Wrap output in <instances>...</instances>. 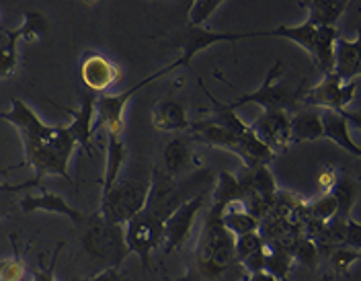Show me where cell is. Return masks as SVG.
Segmentation results:
<instances>
[{"instance_id":"cell-1","label":"cell","mask_w":361,"mask_h":281,"mask_svg":"<svg viewBox=\"0 0 361 281\" xmlns=\"http://www.w3.org/2000/svg\"><path fill=\"white\" fill-rule=\"evenodd\" d=\"M0 119L13 123L21 134L27 163L13 168H21L29 164L35 173V179L39 181L47 175H56L66 181H72L70 158L78 144L68 125H47L21 99H13L11 109L0 113Z\"/></svg>"},{"instance_id":"cell-2","label":"cell","mask_w":361,"mask_h":281,"mask_svg":"<svg viewBox=\"0 0 361 281\" xmlns=\"http://www.w3.org/2000/svg\"><path fill=\"white\" fill-rule=\"evenodd\" d=\"M222 204H214L205 218L202 235L197 240V269L207 281H220L243 265L236 258V236L222 222Z\"/></svg>"},{"instance_id":"cell-3","label":"cell","mask_w":361,"mask_h":281,"mask_svg":"<svg viewBox=\"0 0 361 281\" xmlns=\"http://www.w3.org/2000/svg\"><path fill=\"white\" fill-rule=\"evenodd\" d=\"M189 130L200 142L236 154L247 168L269 166L271 161L275 158V154L257 138V134L252 132V127L248 123L243 130H232L220 119L209 115L200 121H193Z\"/></svg>"},{"instance_id":"cell-4","label":"cell","mask_w":361,"mask_h":281,"mask_svg":"<svg viewBox=\"0 0 361 281\" xmlns=\"http://www.w3.org/2000/svg\"><path fill=\"white\" fill-rule=\"evenodd\" d=\"M152 187V173L142 177H126L115 183V187L101 197L99 211L107 222L115 226H126L140 211L146 210L148 197Z\"/></svg>"},{"instance_id":"cell-5","label":"cell","mask_w":361,"mask_h":281,"mask_svg":"<svg viewBox=\"0 0 361 281\" xmlns=\"http://www.w3.org/2000/svg\"><path fill=\"white\" fill-rule=\"evenodd\" d=\"M82 246L90 257L101 258L115 269H119L121 263L130 255L126 242V226H115L107 222L101 211H94L87 220Z\"/></svg>"},{"instance_id":"cell-6","label":"cell","mask_w":361,"mask_h":281,"mask_svg":"<svg viewBox=\"0 0 361 281\" xmlns=\"http://www.w3.org/2000/svg\"><path fill=\"white\" fill-rule=\"evenodd\" d=\"M248 37H263V31H255V33H220V31H209V29H205V27H193V25L187 23L185 29H180V33H177L173 39H169L171 47H179L180 49L179 60L173 62V64H169V66L162 68V70L150 74V76H152V80H157L160 76L177 70L180 66H189L191 60H193L200 51L207 49V47L214 46V44L238 42V39H248Z\"/></svg>"},{"instance_id":"cell-7","label":"cell","mask_w":361,"mask_h":281,"mask_svg":"<svg viewBox=\"0 0 361 281\" xmlns=\"http://www.w3.org/2000/svg\"><path fill=\"white\" fill-rule=\"evenodd\" d=\"M281 70H283V64H281V60H277L269 68V72H267L263 85L255 93L245 94V96H240V99H236V101H232L228 105L234 111L238 107L247 105V103H255V105L263 107L265 111H288L292 115L298 113L300 107H302V93L304 91H300V89L293 91L286 82L277 85V78H279Z\"/></svg>"},{"instance_id":"cell-8","label":"cell","mask_w":361,"mask_h":281,"mask_svg":"<svg viewBox=\"0 0 361 281\" xmlns=\"http://www.w3.org/2000/svg\"><path fill=\"white\" fill-rule=\"evenodd\" d=\"M355 93H357V80L343 82L335 72H331L324 74L316 87L302 93V107L341 113L353 103Z\"/></svg>"},{"instance_id":"cell-9","label":"cell","mask_w":361,"mask_h":281,"mask_svg":"<svg viewBox=\"0 0 361 281\" xmlns=\"http://www.w3.org/2000/svg\"><path fill=\"white\" fill-rule=\"evenodd\" d=\"M126 242L130 253L142 261V267H150L152 251L164 244V222L150 211H140L126 224Z\"/></svg>"},{"instance_id":"cell-10","label":"cell","mask_w":361,"mask_h":281,"mask_svg":"<svg viewBox=\"0 0 361 281\" xmlns=\"http://www.w3.org/2000/svg\"><path fill=\"white\" fill-rule=\"evenodd\" d=\"M189 185L191 183L179 185L175 177L164 173V168L154 166L152 168V187H150V197H148V204H146V211L154 213L162 222H166L183 204H187L191 199V195H187Z\"/></svg>"},{"instance_id":"cell-11","label":"cell","mask_w":361,"mask_h":281,"mask_svg":"<svg viewBox=\"0 0 361 281\" xmlns=\"http://www.w3.org/2000/svg\"><path fill=\"white\" fill-rule=\"evenodd\" d=\"M80 78L90 94L101 96L123 80V68L101 51H87L80 60Z\"/></svg>"},{"instance_id":"cell-12","label":"cell","mask_w":361,"mask_h":281,"mask_svg":"<svg viewBox=\"0 0 361 281\" xmlns=\"http://www.w3.org/2000/svg\"><path fill=\"white\" fill-rule=\"evenodd\" d=\"M152 80V76L144 78L142 82L134 85L132 89L123 91V93L101 94L94 101V111H97V127H103L107 132V136H123L126 130V105L130 103V99L134 96L140 89L148 87Z\"/></svg>"},{"instance_id":"cell-13","label":"cell","mask_w":361,"mask_h":281,"mask_svg":"<svg viewBox=\"0 0 361 281\" xmlns=\"http://www.w3.org/2000/svg\"><path fill=\"white\" fill-rule=\"evenodd\" d=\"M209 197V191L203 189L195 197H191L187 204H183L166 222H164V253L171 255L185 246L189 236L193 232L195 216L203 210L205 201Z\"/></svg>"},{"instance_id":"cell-14","label":"cell","mask_w":361,"mask_h":281,"mask_svg":"<svg viewBox=\"0 0 361 281\" xmlns=\"http://www.w3.org/2000/svg\"><path fill=\"white\" fill-rule=\"evenodd\" d=\"M250 127L275 156L286 152L292 144V113L288 111H263Z\"/></svg>"},{"instance_id":"cell-15","label":"cell","mask_w":361,"mask_h":281,"mask_svg":"<svg viewBox=\"0 0 361 281\" xmlns=\"http://www.w3.org/2000/svg\"><path fill=\"white\" fill-rule=\"evenodd\" d=\"M94 101L97 96L94 94L87 93V96L80 101L78 107L74 109H68L72 123L68 125L74 140L78 146L85 148V152L92 156V134L97 132V111H94Z\"/></svg>"},{"instance_id":"cell-16","label":"cell","mask_w":361,"mask_h":281,"mask_svg":"<svg viewBox=\"0 0 361 281\" xmlns=\"http://www.w3.org/2000/svg\"><path fill=\"white\" fill-rule=\"evenodd\" d=\"M162 168L164 173H169L171 177H179V175H187L193 166H200L197 156L193 154L191 148V140L187 136H173L171 140L166 142L164 150H162Z\"/></svg>"},{"instance_id":"cell-17","label":"cell","mask_w":361,"mask_h":281,"mask_svg":"<svg viewBox=\"0 0 361 281\" xmlns=\"http://www.w3.org/2000/svg\"><path fill=\"white\" fill-rule=\"evenodd\" d=\"M335 74L343 82L357 80L361 76V25L355 39H343V37L337 39Z\"/></svg>"},{"instance_id":"cell-18","label":"cell","mask_w":361,"mask_h":281,"mask_svg":"<svg viewBox=\"0 0 361 281\" xmlns=\"http://www.w3.org/2000/svg\"><path fill=\"white\" fill-rule=\"evenodd\" d=\"M152 127L158 132H166V134H183L191 127V121L187 118V109L179 101H160L152 109Z\"/></svg>"},{"instance_id":"cell-19","label":"cell","mask_w":361,"mask_h":281,"mask_svg":"<svg viewBox=\"0 0 361 281\" xmlns=\"http://www.w3.org/2000/svg\"><path fill=\"white\" fill-rule=\"evenodd\" d=\"M19 208L25 213H31V211H47V213L66 216L68 220H72L74 224H80L82 222V213L78 210H74L62 195L51 193V191H42L39 195H25L21 201H19Z\"/></svg>"},{"instance_id":"cell-20","label":"cell","mask_w":361,"mask_h":281,"mask_svg":"<svg viewBox=\"0 0 361 281\" xmlns=\"http://www.w3.org/2000/svg\"><path fill=\"white\" fill-rule=\"evenodd\" d=\"M322 138L335 142L338 148L361 158V144L351 138V127L347 119L335 111H322Z\"/></svg>"},{"instance_id":"cell-21","label":"cell","mask_w":361,"mask_h":281,"mask_svg":"<svg viewBox=\"0 0 361 281\" xmlns=\"http://www.w3.org/2000/svg\"><path fill=\"white\" fill-rule=\"evenodd\" d=\"M322 138V111L320 109H300L292 115V144L312 142Z\"/></svg>"},{"instance_id":"cell-22","label":"cell","mask_w":361,"mask_h":281,"mask_svg":"<svg viewBox=\"0 0 361 281\" xmlns=\"http://www.w3.org/2000/svg\"><path fill=\"white\" fill-rule=\"evenodd\" d=\"M126 158H128V146L123 144V140L119 136H107V164H105V179H103L101 197H105L119 181Z\"/></svg>"},{"instance_id":"cell-23","label":"cell","mask_w":361,"mask_h":281,"mask_svg":"<svg viewBox=\"0 0 361 281\" xmlns=\"http://www.w3.org/2000/svg\"><path fill=\"white\" fill-rule=\"evenodd\" d=\"M222 222L236 238L250 235V232H259V228H261V222L240 201H234V204L226 206L224 213H222Z\"/></svg>"},{"instance_id":"cell-24","label":"cell","mask_w":361,"mask_h":281,"mask_svg":"<svg viewBox=\"0 0 361 281\" xmlns=\"http://www.w3.org/2000/svg\"><path fill=\"white\" fill-rule=\"evenodd\" d=\"M308 11V19L318 27H335L341 15L347 11L349 2L347 0H310V2H300Z\"/></svg>"},{"instance_id":"cell-25","label":"cell","mask_w":361,"mask_h":281,"mask_svg":"<svg viewBox=\"0 0 361 281\" xmlns=\"http://www.w3.org/2000/svg\"><path fill=\"white\" fill-rule=\"evenodd\" d=\"M316 33H318V25H314L306 17L304 23L293 25V27L281 25V27H277L273 31H263V37H286V39L295 42L298 46L304 47L312 56L316 46Z\"/></svg>"},{"instance_id":"cell-26","label":"cell","mask_w":361,"mask_h":281,"mask_svg":"<svg viewBox=\"0 0 361 281\" xmlns=\"http://www.w3.org/2000/svg\"><path fill=\"white\" fill-rule=\"evenodd\" d=\"M21 39L19 31L0 29V80L13 78L19 70V49L17 42Z\"/></svg>"},{"instance_id":"cell-27","label":"cell","mask_w":361,"mask_h":281,"mask_svg":"<svg viewBox=\"0 0 361 281\" xmlns=\"http://www.w3.org/2000/svg\"><path fill=\"white\" fill-rule=\"evenodd\" d=\"M333 195L337 197L338 213L337 218L341 220H349L351 218V210L360 197V183L351 177H338L337 185L333 189Z\"/></svg>"},{"instance_id":"cell-28","label":"cell","mask_w":361,"mask_h":281,"mask_svg":"<svg viewBox=\"0 0 361 281\" xmlns=\"http://www.w3.org/2000/svg\"><path fill=\"white\" fill-rule=\"evenodd\" d=\"M338 213V204L337 197L333 193H326V195H320L316 197L314 201H310L306 206V220H316V222H322V224H329L331 220H335ZM304 220V222H306Z\"/></svg>"},{"instance_id":"cell-29","label":"cell","mask_w":361,"mask_h":281,"mask_svg":"<svg viewBox=\"0 0 361 281\" xmlns=\"http://www.w3.org/2000/svg\"><path fill=\"white\" fill-rule=\"evenodd\" d=\"M17 31L25 42L44 39L45 33H47V19L39 11H25V21Z\"/></svg>"},{"instance_id":"cell-30","label":"cell","mask_w":361,"mask_h":281,"mask_svg":"<svg viewBox=\"0 0 361 281\" xmlns=\"http://www.w3.org/2000/svg\"><path fill=\"white\" fill-rule=\"evenodd\" d=\"M263 246H265V240H263L261 232H250V235L238 236L236 238V258H238V263L245 265L248 258L261 255Z\"/></svg>"},{"instance_id":"cell-31","label":"cell","mask_w":361,"mask_h":281,"mask_svg":"<svg viewBox=\"0 0 361 281\" xmlns=\"http://www.w3.org/2000/svg\"><path fill=\"white\" fill-rule=\"evenodd\" d=\"M361 258V251H355L351 246H337L335 251L329 253V265H331V271L335 275H343L349 271V267L360 261Z\"/></svg>"},{"instance_id":"cell-32","label":"cell","mask_w":361,"mask_h":281,"mask_svg":"<svg viewBox=\"0 0 361 281\" xmlns=\"http://www.w3.org/2000/svg\"><path fill=\"white\" fill-rule=\"evenodd\" d=\"M222 4H224L222 0H195V2H191V8H189V25H193V27H203L205 21H207Z\"/></svg>"},{"instance_id":"cell-33","label":"cell","mask_w":361,"mask_h":281,"mask_svg":"<svg viewBox=\"0 0 361 281\" xmlns=\"http://www.w3.org/2000/svg\"><path fill=\"white\" fill-rule=\"evenodd\" d=\"M292 255L293 261H300L308 267H316L320 261V251L314 244V240H310V238H300L292 249Z\"/></svg>"},{"instance_id":"cell-34","label":"cell","mask_w":361,"mask_h":281,"mask_svg":"<svg viewBox=\"0 0 361 281\" xmlns=\"http://www.w3.org/2000/svg\"><path fill=\"white\" fill-rule=\"evenodd\" d=\"M0 281H27V265L17 253V244H15V257L4 258Z\"/></svg>"},{"instance_id":"cell-35","label":"cell","mask_w":361,"mask_h":281,"mask_svg":"<svg viewBox=\"0 0 361 281\" xmlns=\"http://www.w3.org/2000/svg\"><path fill=\"white\" fill-rule=\"evenodd\" d=\"M337 168L333 164H322L320 170H318V177H316V185L320 189V195H326V193H333V189L337 185L338 181Z\"/></svg>"},{"instance_id":"cell-36","label":"cell","mask_w":361,"mask_h":281,"mask_svg":"<svg viewBox=\"0 0 361 281\" xmlns=\"http://www.w3.org/2000/svg\"><path fill=\"white\" fill-rule=\"evenodd\" d=\"M345 246H351L355 251H361V224L353 218L347 220V242Z\"/></svg>"},{"instance_id":"cell-37","label":"cell","mask_w":361,"mask_h":281,"mask_svg":"<svg viewBox=\"0 0 361 281\" xmlns=\"http://www.w3.org/2000/svg\"><path fill=\"white\" fill-rule=\"evenodd\" d=\"M62 246H64V242L56 249V255H54V258H51L49 267H42L39 271H35V273H33V275H31L27 281H56V277H54V267H56V257L60 255Z\"/></svg>"},{"instance_id":"cell-38","label":"cell","mask_w":361,"mask_h":281,"mask_svg":"<svg viewBox=\"0 0 361 281\" xmlns=\"http://www.w3.org/2000/svg\"><path fill=\"white\" fill-rule=\"evenodd\" d=\"M39 185H42V181L35 179V177L29 179V181H25V183H15V185H11V183H0V195H11V193H19V191L39 187Z\"/></svg>"},{"instance_id":"cell-39","label":"cell","mask_w":361,"mask_h":281,"mask_svg":"<svg viewBox=\"0 0 361 281\" xmlns=\"http://www.w3.org/2000/svg\"><path fill=\"white\" fill-rule=\"evenodd\" d=\"M80 281H123V277H121L119 269H115V267H107V269H105V271H101L99 275L85 277V280H80Z\"/></svg>"},{"instance_id":"cell-40","label":"cell","mask_w":361,"mask_h":281,"mask_svg":"<svg viewBox=\"0 0 361 281\" xmlns=\"http://www.w3.org/2000/svg\"><path fill=\"white\" fill-rule=\"evenodd\" d=\"M341 115L347 119L349 127H357L361 132V111H349V109H345V111H341Z\"/></svg>"},{"instance_id":"cell-41","label":"cell","mask_w":361,"mask_h":281,"mask_svg":"<svg viewBox=\"0 0 361 281\" xmlns=\"http://www.w3.org/2000/svg\"><path fill=\"white\" fill-rule=\"evenodd\" d=\"M6 197H8V195H0V220L6 218V216L11 213V208H13V204H11Z\"/></svg>"},{"instance_id":"cell-42","label":"cell","mask_w":361,"mask_h":281,"mask_svg":"<svg viewBox=\"0 0 361 281\" xmlns=\"http://www.w3.org/2000/svg\"><path fill=\"white\" fill-rule=\"evenodd\" d=\"M322 281H331V280H329V277H326V280H322Z\"/></svg>"}]
</instances>
